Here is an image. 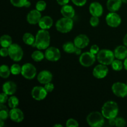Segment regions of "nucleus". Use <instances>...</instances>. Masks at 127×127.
<instances>
[{"label":"nucleus","mask_w":127,"mask_h":127,"mask_svg":"<svg viewBox=\"0 0 127 127\" xmlns=\"http://www.w3.org/2000/svg\"><path fill=\"white\" fill-rule=\"evenodd\" d=\"M4 120H1L0 119V127H3L4 125Z\"/></svg>","instance_id":"49"},{"label":"nucleus","mask_w":127,"mask_h":127,"mask_svg":"<svg viewBox=\"0 0 127 127\" xmlns=\"http://www.w3.org/2000/svg\"><path fill=\"white\" fill-rule=\"evenodd\" d=\"M97 60L99 63L105 65H111L115 57L114 52L109 49L100 50L99 53L96 55Z\"/></svg>","instance_id":"5"},{"label":"nucleus","mask_w":127,"mask_h":127,"mask_svg":"<svg viewBox=\"0 0 127 127\" xmlns=\"http://www.w3.org/2000/svg\"><path fill=\"white\" fill-rule=\"evenodd\" d=\"M7 104H8L9 107H10L11 109L16 108L19 104V100L15 95H10L8 100H7Z\"/></svg>","instance_id":"30"},{"label":"nucleus","mask_w":127,"mask_h":127,"mask_svg":"<svg viewBox=\"0 0 127 127\" xmlns=\"http://www.w3.org/2000/svg\"><path fill=\"white\" fill-rule=\"evenodd\" d=\"M74 22L73 19L63 17L56 22V29L62 33H66L73 29Z\"/></svg>","instance_id":"4"},{"label":"nucleus","mask_w":127,"mask_h":127,"mask_svg":"<svg viewBox=\"0 0 127 127\" xmlns=\"http://www.w3.org/2000/svg\"><path fill=\"white\" fill-rule=\"evenodd\" d=\"M11 69V74L13 75H19L21 74V71H22V66L20 64L17 63H14L10 67Z\"/></svg>","instance_id":"32"},{"label":"nucleus","mask_w":127,"mask_h":127,"mask_svg":"<svg viewBox=\"0 0 127 127\" xmlns=\"http://www.w3.org/2000/svg\"><path fill=\"white\" fill-rule=\"evenodd\" d=\"M112 91L119 97L124 98L127 96V84L122 82H116L112 86Z\"/></svg>","instance_id":"9"},{"label":"nucleus","mask_w":127,"mask_h":127,"mask_svg":"<svg viewBox=\"0 0 127 127\" xmlns=\"http://www.w3.org/2000/svg\"><path fill=\"white\" fill-rule=\"evenodd\" d=\"M22 40L25 44L29 46H32L35 41V37L30 32H26L22 36Z\"/></svg>","instance_id":"24"},{"label":"nucleus","mask_w":127,"mask_h":127,"mask_svg":"<svg viewBox=\"0 0 127 127\" xmlns=\"http://www.w3.org/2000/svg\"><path fill=\"white\" fill-rule=\"evenodd\" d=\"M99 22H100L99 17H97V16H92L90 20H89V23H90L91 26L92 27H97V26L99 24Z\"/></svg>","instance_id":"36"},{"label":"nucleus","mask_w":127,"mask_h":127,"mask_svg":"<svg viewBox=\"0 0 127 127\" xmlns=\"http://www.w3.org/2000/svg\"><path fill=\"white\" fill-rule=\"evenodd\" d=\"M109 73V68L107 66L99 63L94 67L93 71V75L97 79H104Z\"/></svg>","instance_id":"12"},{"label":"nucleus","mask_w":127,"mask_h":127,"mask_svg":"<svg viewBox=\"0 0 127 127\" xmlns=\"http://www.w3.org/2000/svg\"><path fill=\"white\" fill-rule=\"evenodd\" d=\"M122 2H124V3H127V0H122Z\"/></svg>","instance_id":"51"},{"label":"nucleus","mask_w":127,"mask_h":127,"mask_svg":"<svg viewBox=\"0 0 127 127\" xmlns=\"http://www.w3.org/2000/svg\"><path fill=\"white\" fill-rule=\"evenodd\" d=\"M75 54H76L77 55H81V49L77 47L76 50V52H75Z\"/></svg>","instance_id":"46"},{"label":"nucleus","mask_w":127,"mask_h":127,"mask_svg":"<svg viewBox=\"0 0 127 127\" xmlns=\"http://www.w3.org/2000/svg\"><path fill=\"white\" fill-rule=\"evenodd\" d=\"M123 2L122 0H107V8L110 12H115L119 11L121 7Z\"/></svg>","instance_id":"23"},{"label":"nucleus","mask_w":127,"mask_h":127,"mask_svg":"<svg viewBox=\"0 0 127 127\" xmlns=\"http://www.w3.org/2000/svg\"><path fill=\"white\" fill-rule=\"evenodd\" d=\"M11 74V69L6 64H2L0 67V76L3 79H7Z\"/></svg>","instance_id":"28"},{"label":"nucleus","mask_w":127,"mask_h":127,"mask_svg":"<svg viewBox=\"0 0 127 127\" xmlns=\"http://www.w3.org/2000/svg\"><path fill=\"white\" fill-rule=\"evenodd\" d=\"M73 42L76 47L81 48V49H83V48L88 47L90 42V40L86 35L79 34L74 38Z\"/></svg>","instance_id":"16"},{"label":"nucleus","mask_w":127,"mask_h":127,"mask_svg":"<svg viewBox=\"0 0 127 127\" xmlns=\"http://www.w3.org/2000/svg\"><path fill=\"white\" fill-rule=\"evenodd\" d=\"M123 43H124V45H125L127 47V33L124 36V39H123Z\"/></svg>","instance_id":"45"},{"label":"nucleus","mask_w":127,"mask_h":127,"mask_svg":"<svg viewBox=\"0 0 127 127\" xmlns=\"http://www.w3.org/2000/svg\"><path fill=\"white\" fill-rule=\"evenodd\" d=\"M9 57L12 61L19 62L22 59L24 56V52L21 46L17 43H12L8 47Z\"/></svg>","instance_id":"6"},{"label":"nucleus","mask_w":127,"mask_h":127,"mask_svg":"<svg viewBox=\"0 0 127 127\" xmlns=\"http://www.w3.org/2000/svg\"><path fill=\"white\" fill-rule=\"evenodd\" d=\"M31 3L29 1H27V2L26 3V5H25V7H29L31 6Z\"/></svg>","instance_id":"48"},{"label":"nucleus","mask_w":127,"mask_h":127,"mask_svg":"<svg viewBox=\"0 0 127 127\" xmlns=\"http://www.w3.org/2000/svg\"><path fill=\"white\" fill-rule=\"evenodd\" d=\"M9 117V111L4 104L0 105V119L6 120Z\"/></svg>","instance_id":"29"},{"label":"nucleus","mask_w":127,"mask_h":127,"mask_svg":"<svg viewBox=\"0 0 127 127\" xmlns=\"http://www.w3.org/2000/svg\"><path fill=\"white\" fill-rule=\"evenodd\" d=\"M66 126L67 127H78L79 126V124L75 119H69L66 122Z\"/></svg>","instance_id":"37"},{"label":"nucleus","mask_w":127,"mask_h":127,"mask_svg":"<svg viewBox=\"0 0 127 127\" xmlns=\"http://www.w3.org/2000/svg\"><path fill=\"white\" fill-rule=\"evenodd\" d=\"M44 88L45 89H46V91L48 92V93H52V92L54 90L55 86L53 83H52L50 82V83H47V84H45Z\"/></svg>","instance_id":"40"},{"label":"nucleus","mask_w":127,"mask_h":127,"mask_svg":"<svg viewBox=\"0 0 127 127\" xmlns=\"http://www.w3.org/2000/svg\"><path fill=\"white\" fill-rule=\"evenodd\" d=\"M100 51V49H99V47L97 45H93L90 48V52H91L92 53H93L94 55H96Z\"/></svg>","instance_id":"41"},{"label":"nucleus","mask_w":127,"mask_h":127,"mask_svg":"<svg viewBox=\"0 0 127 127\" xmlns=\"http://www.w3.org/2000/svg\"><path fill=\"white\" fill-rule=\"evenodd\" d=\"M0 55L2 57H6L9 56V50L8 48L6 47H2L0 50Z\"/></svg>","instance_id":"42"},{"label":"nucleus","mask_w":127,"mask_h":127,"mask_svg":"<svg viewBox=\"0 0 127 127\" xmlns=\"http://www.w3.org/2000/svg\"><path fill=\"white\" fill-rule=\"evenodd\" d=\"M9 118L14 122L21 123L24 119V114L19 108H14L9 111Z\"/></svg>","instance_id":"15"},{"label":"nucleus","mask_w":127,"mask_h":127,"mask_svg":"<svg viewBox=\"0 0 127 127\" xmlns=\"http://www.w3.org/2000/svg\"><path fill=\"white\" fill-rule=\"evenodd\" d=\"M17 84L12 81H6L2 84V92L8 95H12L17 91Z\"/></svg>","instance_id":"19"},{"label":"nucleus","mask_w":127,"mask_h":127,"mask_svg":"<svg viewBox=\"0 0 127 127\" xmlns=\"http://www.w3.org/2000/svg\"><path fill=\"white\" fill-rule=\"evenodd\" d=\"M50 43V35L47 30L40 29L37 32L35 35V41L32 47L38 50H46L48 48Z\"/></svg>","instance_id":"1"},{"label":"nucleus","mask_w":127,"mask_h":127,"mask_svg":"<svg viewBox=\"0 0 127 127\" xmlns=\"http://www.w3.org/2000/svg\"><path fill=\"white\" fill-rule=\"evenodd\" d=\"M28 0H10L11 4L16 7H25L26 3Z\"/></svg>","instance_id":"33"},{"label":"nucleus","mask_w":127,"mask_h":127,"mask_svg":"<svg viewBox=\"0 0 127 127\" xmlns=\"http://www.w3.org/2000/svg\"><path fill=\"white\" fill-rule=\"evenodd\" d=\"M0 43H1V46L2 47L8 48L12 44V38L9 35H2L0 38Z\"/></svg>","instance_id":"26"},{"label":"nucleus","mask_w":127,"mask_h":127,"mask_svg":"<svg viewBox=\"0 0 127 127\" xmlns=\"http://www.w3.org/2000/svg\"><path fill=\"white\" fill-rule=\"evenodd\" d=\"M41 29L47 30L51 28L53 25V20L50 16H45L42 17L38 24Z\"/></svg>","instance_id":"20"},{"label":"nucleus","mask_w":127,"mask_h":127,"mask_svg":"<svg viewBox=\"0 0 127 127\" xmlns=\"http://www.w3.org/2000/svg\"><path fill=\"white\" fill-rule=\"evenodd\" d=\"M54 127H63V125H61V124H55V125H53Z\"/></svg>","instance_id":"50"},{"label":"nucleus","mask_w":127,"mask_h":127,"mask_svg":"<svg viewBox=\"0 0 127 127\" xmlns=\"http://www.w3.org/2000/svg\"><path fill=\"white\" fill-rule=\"evenodd\" d=\"M48 94V92L46 91L44 87L37 86L33 87L31 91V95L32 98L36 100H42L45 99Z\"/></svg>","instance_id":"13"},{"label":"nucleus","mask_w":127,"mask_h":127,"mask_svg":"<svg viewBox=\"0 0 127 127\" xmlns=\"http://www.w3.org/2000/svg\"><path fill=\"white\" fill-rule=\"evenodd\" d=\"M86 122L91 127H101L104 125L105 117L102 112L98 111L92 112L87 116Z\"/></svg>","instance_id":"3"},{"label":"nucleus","mask_w":127,"mask_h":127,"mask_svg":"<svg viewBox=\"0 0 127 127\" xmlns=\"http://www.w3.org/2000/svg\"><path fill=\"white\" fill-rule=\"evenodd\" d=\"M8 99L9 97L7 94H6V93H4V92L1 93V94H0V103H1V104H6V102H7Z\"/></svg>","instance_id":"38"},{"label":"nucleus","mask_w":127,"mask_h":127,"mask_svg":"<svg viewBox=\"0 0 127 127\" xmlns=\"http://www.w3.org/2000/svg\"><path fill=\"white\" fill-rule=\"evenodd\" d=\"M45 57L50 62H57L61 58V52L57 47H49L45 50Z\"/></svg>","instance_id":"10"},{"label":"nucleus","mask_w":127,"mask_h":127,"mask_svg":"<svg viewBox=\"0 0 127 127\" xmlns=\"http://www.w3.org/2000/svg\"><path fill=\"white\" fill-rule=\"evenodd\" d=\"M70 0H57V3L60 6H64L66 4H68L69 3Z\"/></svg>","instance_id":"43"},{"label":"nucleus","mask_w":127,"mask_h":127,"mask_svg":"<svg viewBox=\"0 0 127 127\" xmlns=\"http://www.w3.org/2000/svg\"><path fill=\"white\" fill-rule=\"evenodd\" d=\"M111 66L113 70L115 71H120L124 68V63L122 62V60L117 59V58L113 61L111 64Z\"/></svg>","instance_id":"31"},{"label":"nucleus","mask_w":127,"mask_h":127,"mask_svg":"<svg viewBox=\"0 0 127 127\" xmlns=\"http://www.w3.org/2000/svg\"><path fill=\"white\" fill-rule=\"evenodd\" d=\"M127 125V122L124 118L117 117L115 118V126L117 127H124Z\"/></svg>","instance_id":"35"},{"label":"nucleus","mask_w":127,"mask_h":127,"mask_svg":"<svg viewBox=\"0 0 127 127\" xmlns=\"http://www.w3.org/2000/svg\"><path fill=\"white\" fill-rule=\"evenodd\" d=\"M41 12L35 9L31 10L27 15V21L29 24L36 25L38 24L40 20L42 18Z\"/></svg>","instance_id":"14"},{"label":"nucleus","mask_w":127,"mask_h":127,"mask_svg":"<svg viewBox=\"0 0 127 127\" xmlns=\"http://www.w3.org/2000/svg\"><path fill=\"white\" fill-rule=\"evenodd\" d=\"M77 47L74 45V42H67L63 45V50L66 53H75Z\"/></svg>","instance_id":"25"},{"label":"nucleus","mask_w":127,"mask_h":127,"mask_svg":"<svg viewBox=\"0 0 127 127\" xmlns=\"http://www.w3.org/2000/svg\"><path fill=\"white\" fill-rule=\"evenodd\" d=\"M96 59L97 57L95 55H94L89 51L81 53L79 57V61L83 66L89 67L94 64Z\"/></svg>","instance_id":"8"},{"label":"nucleus","mask_w":127,"mask_h":127,"mask_svg":"<svg viewBox=\"0 0 127 127\" xmlns=\"http://www.w3.org/2000/svg\"><path fill=\"white\" fill-rule=\"evenodd\" d=\"M124 69L125 70L127 71V57L124 60Z\"/></svg>","instance_id":"47"},{"label":"nucleus","mask_w":127,"mask_h":127,"mask_svg":"<svg viewBox=\"0 0 127 127\" xmlns=\"http://www.w3.org/2000/svg\"><path fill=\"white\" fill-rule=\"evenodd\" d=\"M31 58L34 62H42L45 58V53L43 52H42L40 50L37 49V50L34 51L32 53Z\"/></svg>","instance_id":"27"},{"label":"nucleus","mask_w":127,"mask_h":127,"mask_svg":"<svg viewBox=\"0 0 127 127\" xmlns=\"http://www.w3.org/2000/svg\"><path fill=\"white\" fill-rule=\"evenodd\" d=\"M106 23L109 27H117L121 24V17L115 12H110L105 17Z\"/></svg>","instance_id":"11"},{"label":"nucleus","mask_w":127,"mask_h":127,"mask_svg":"<svg viewBox=\"0 0 127 127\" xmlns=\"http://www.w3.org/2000/svg\"><path fill=\"white\" fill-rule=\"evenodd\" d=\"M46 7H47V3L43 0H39L37 1L35 4V9L40 12L45 11Z\"/></svg>","instance_id":"34"},{"label":"nucleus","mask_w":127,"mask_h":127,"mask_svg":"<svg viewBox=\"0 0 127 127\" xmlns=\"http://www.w3.org/2000/svg\"><path fill=\"white\" fill-rule=\"evenodd\" d=\"M37 81L42 84H46L52 82L53 74L48 70H42L37 75Z\"/></svg>","instance_id":"18"},{"label":"nucleus","mask_w":127,"mask_h":127,"mask_svg":"<svg viewBox=\"0 0 127 127\" xmlns=\"http://www.w3.org/2000/svg\"><path fill=\"white\" fill-rule=\"evenodd\" d=\"M119 109L118 104L113 100H109L104 104L101 109V112L105 119L116 118L119 114Z\"/></svg>","instance_id":"2"},{"label":"nucleus","mask_w":127,"mask_h":127,"mask_svg":"<svg viewBox=\"0 0 127 127\" xmlns=\"http://www.w3.org/2000/svg\"><path fill=\"white\" fill-rule=\"evenodd\" d=\"M60 12L63 17L73 19L75 16V10L71 5L66 4L61 8Z\"/></svg>","instance_id":"22"},{"label":"nucleus","mask_w":127,"mask_h":127,"mask_svg":"<svg viewBox=\"0 0 127 127\" xmlns=\"http://www.w3.org/2000/svg\"><path fill=\"white\" fill-rule=\"evenodd\" d=\"M71 1L73 2L74 5L79 6V7L84 6L87 2V0H71Z\"/></svg>","instance_id":"39"},{"label":"nucleus","mask_w":127,"mask_h":127,"mask_svg":"<svg viewBox=\"0 0 127 127\" xmlns=\"http://www.w3.org/2000/svg\"><path fill=\"white\" fill-rule=\"evenodd\" d=\"M126 84H127V83H126Z\"/></svg>","instance_id":"52"},{"label":"nucleus","mask_w":127,"mask_h":127,"mask_svg":"<svg viewBox=\"0 0 127 127\" xmlns=\"http://www.w3.org/2000/svg\"><path fill=\"white\" fill-rule=\"evenodd\" d=\"M89 11L91 16L100 17L103 14L104 9L102 5L100 2L94 1L91 2L89 5Z\"/></svg>","instance_id":"17"},{"label":"nucleus","mask_w":127,"mask_h":127,"mask_svg":"<svg viewBox=\"0 0 127 127\" xmlns=\"http://www.w3.org/2000/svg\"><path fill=\"white\" fill-rule=\"evenodd\" d=\"M21 75L26 79H33L37 75V69L32 63H26L22 66Z\"/></svg>","instance_id":"7"},{"label":"nucleus","mask_w":127,"mask_h":127,"mask_svg":"<svg viewBox=\"0 0 127 127\" xmlns=\"http://www.w3.org/2000/svg\"><path fill=\"white\" fill-rule=\"evenodd\" d=\"M114 55L115 58L124 60L127 57V47L125 45H119L114 50Z\"/></svg>","instance_id":"21"},{"label":"nucleus","mask_w":127,"mask_h":127,"mask_svg":"<svg viewBox=\"0 0 127 127\" xmlns=\"http://www.w3.org/2000/svg\"><path fill=\"white\" fill-rule=\"evenodd\" d=\"M109 124L110 126H115V118L109 119Z\"/></svg>","instance_id":"44"}]
</instances>
